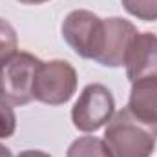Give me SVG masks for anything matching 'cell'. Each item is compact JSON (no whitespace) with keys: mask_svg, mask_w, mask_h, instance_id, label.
<instances>
[{"mask_svg":"<svg viewBox=\"0 0 157 157\" xmlns=\"http://www.w3.org/2000/svg\"><path fill=\"white\" fill-rule=\"evenodd\" d=\"M66 157H110V155H108V150H106L102 139L84 135V137L75 139L70 144Z\"/></svg>","mask_w":157,"mask_h":157,"instance_id":"obj_9","label":"cell"},{"mask_svg":"<svg viewBox=\"0 0 157 157\" xmlns=\"http://www.w3.org/2000/svg\"><path fill=\"white\" fill-rule=\"evenodd\" d=\"M126 108L139 119L157 124V77H144L132 82Z\"/></svg>","mask_w":157,"mask_h":157,"instance_id":"obj_8","label":"cell"},{"mask_svg":"<svg viewBox=\"0 0 157 157\" xmlns=\"http://www.w3.org/2000/svg\"><path fill=\"white\" fill-rule=\"evenodd\" d=\"M126 77L130 82H135L144 77H157V35L144 31L137 33L124 57Z\"/></svg>","mask_w":157,"mask_h":157,"instance_id":"obj_6","label":"cell"},{"mask_svg":"<svg viewBox=\"0 0 157 157\" xmlns=\"http://www.w3.org/2000/svg\"><path fill=\"white\" fill-rule=\"evenodd\" d=\"M115 113V99L112 91L99 82L88 84L71 108V122L78 132L91 133L101 130Z\"/></svg>","mask_w":157,"mask_h":157,"instance_id":"obj_5","label":"cell"},{"mask_svg":"<svg viewBox=\"0 0 157 157\" xmlns=\"http://www.w3.org/2000/svg\"><path fill=\"white\" fill-rule=\"evenodd\" d=\"M20 4H44V2H48V0H18Z\"/></svg>","mask_w":157,"mask_h":157,"instance_id":"obj_15","label":"cell"},{"mask_svg":"<svg viewBox=\"0 0 157 157\" xmlns=\"http://www.w3.org/2000/svg\"><path fill=\"white\" fill-rule=\"evenodd\" d=\"M0 157H13V154H11V150L7 146L0 144Z\"/></svg>","mask_w":157,"mask_h":157,"instance_id":"obj_14","label":"cell"},{"mask_svg":"<svg viewBox=\"0 0 157 157\" xmlns=\"http://www.w3.org/2000/svg\"><path fill=\"white\" fill-rule=\"evenodd\" d=\"M17 157H51V155L46 154V152H42V150H24Z\"/></svg>","mask_w":157,"mask_h":157,"instance_id":"obj_13","label":"cell"},{"mask_svg":"<svg viewBox=\"0 0 157 157\" xmlns=\"http://www.w3.org/2000/svg\"><path fill=\"white\" fill-rule=\"evenodd\" d=\"M17 130V115L13 112V106L0 99V139L13 137Z\"/></svg>","mask_w":157,"mask_h":157,"instance_id":"obj_12","label":"cell"},{"mask_svg":"<svg viewBox=\"0 0 157 157\" xmlns=\"http://www.w3.org/2000/svg\"><path fill=\"white\" fill-rule=\"evenodd\" d=\"M60 33L64 42L78 57L97 62L102 53L106 35L104 18L97 17L88 9H73L66 15L60 26Z\"/></svg>","mask_w":157,"mask_h":157,"instance_id":"obj_2","label":"cell"},{"mask_svg":"<svg viewBox=\"0 0 157 157\" xmlns=\"http://www.w3.org/2000/svg\"><path fill=\"white\" fill-rule=\"evenodd\" d=\"M77 91V71L75 68L62 59L49 62L40 60L35 80H33V99L49 104L60 106L66 104Z\"/></svg>","mask_w":157,"mask_h":157,"instance_id":"obj_3","label":"cell"},{"mask_svg":"<svg viewBox=\"0 0 157 157\" xmlns=\"http://www.w3.org/2000/svg\"><path fill=\"white\" fill-rule=\"evenodd\" d=\"M122 7L135 18L144 22L157 20V0H121Z\"/></svg>","mask_w":157,"mask_h":157,"instance_id":"obj_11","label":"cell"},{"mask_svg":"<svg viewBox=\"0 0 157 157\" xmlns=\"http://www.w3.org/2000/svg\"><path fill=\"white\" fill-rule=\"evenodd\" d=\"M15 53H18L17 29H15L6 18H0V68H2Z\"/></svg>","mask_w":157,"mask_h":157,"instance_id":"obj_10","label":"cell"},{"mask_svg":"<svg viewBox=\"0 0 157 157\" xmlns=\"http://www.w3.org/2000/svg\"><path fill=\"white\" fill-rule=\"evenodd\" d=\"M40 59L28 51L15 53L0 68V99L11 106H24L33 101V80Z\"/></svg>","mask_w":157,"mask_h":157,"instance_id":"obj_4","label":"cell"},{"mask_svg":"<svg viewBox=\"0 0 157 157\" xmlns=\"http://www.w3.org/2000/svg\"><path fill=\"white\" fill-rule=\"evenodd\" d=\"M104 24H106L104 46L97 62L106 68H121L124 66V57H126V49L130 42L139 31L130 20L121 18V17L104 18Z\"/></svg>","mask_w":157,"mask_h":157,"instance_id":"obj_7","label":"cell"},{"mask_svg":"<svg viewBox=\"0 0 157 157\" xmlns=\"http://www.w3.org/2000/svg\"><path fill=\"white\" fill-rule=\"evenodd\" d=\"M102 143L110 157H150L157 144V124L122 108L110 119Z\"/></svg>","mask_w":157,"mask_h":157,"instance_id":"obj_1","label":"cell"}]
</instances>
